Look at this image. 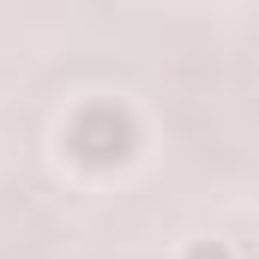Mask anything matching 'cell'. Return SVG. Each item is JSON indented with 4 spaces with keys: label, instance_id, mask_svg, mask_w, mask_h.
<instances>
[{
    "label": "cell",
    "instance_id": "cell-1",
    "mask_svg": "<svg viewBox=\"0 0 259 259\" xmlns=\"http://www.w3.org/2000/svg\"><path fill=\"white\" fill-rule=\"evenodd\" d=\"M193 259H223V253H193Z\"/></svg>",
    "mask_w": 259,
    "mask_h": 259
}]
</instances>
